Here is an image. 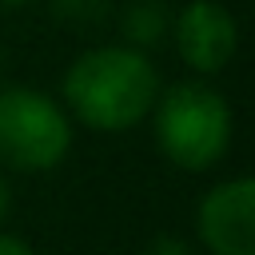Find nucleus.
<instances>
[{
  "label": "nucleus",
  "instance_id": "obj_5",
  "mask_svg": "<svg viewBox=\"0 0 255 255\" xmlns=\"http://www.w3.org/2000/svg\"><path fill=\"white\" fill-rule=\"evenodd\" d=\"M171 36H175V48L183 56V64L191 72H203V76H215L231 64L235 48H239V28H235V16L215 4V0H191L175 12L171 20Z\"/></svg>",
  "mask_w": 255,
  "mask_h": 255
},
{
  "label": "nucleus",
  "instance_id": "obj_7",
  "mask_svg": "<svg viewBox=\"0 0 255 255\" xmlns=\"http://www.w3.org/2000/svg\"><path fill=\"white\" fill-rule=\"evenodd\" d=\"M108 0H52V12L64 20H96L104 16Z\"/></svg>",
  "mask_w": 255,
  "mask_h": 255
},
{
  "label": "nucleus",
  "instance_id": "obj_8",
  "mask_svg": "<svg viewBox=\"0 0 255 255\" xmlns=\"http://www.w3.org/2000/svg\"><path fill=\"white\" fill-rule=\"evenodd\" d=\"M143 255H195V251H191V243H183L179 235H155V239L143 247Z\"/></svg>",
  "mask_w": 255,
  "mask_h": 255
},
{
  "label": "nucleus",
  "instance_id": "obj_9",
  "mask_svg": "<svg viewBox=\"0 0 255 255\" xmlns=\"http://www.w3.org/2000/svg\"><path fill=\"white\" fill-rule=\"evenodd\" d=\"M0 255H36V247L24 239V235H12V231H0Z\"/></svg>",
  "mask_w": 255,
  "mask_h": 255
},
{
  "label": "nucleus",
  "instance_id": "obj_6",
  "mask_svg": "<svg viewBox=\"0 0 255 255\" xmlns=\"http://www.w3.org/2000/svg\"><path fill=\"white\" fill-rule=\"evenodd\" d=\"M167 32H171V12H167L159 0H135V4L124 12V36L131 40V48L159 44Z\"/></svg>",
  "mask_w": 255,
  "mask_h": 255
},
{
  "label": "nucleus",
  "instance_id": "obj_10",
  "mask_svg": "<svg viewBox=\"0 0 255 255\" xmlns=\"http://www.w3.org/2000/svg\"><path fill=\"white\" fill-rule=\"evenodd\" d=\"M8 207H12V187H8V179L0 175V223H4V215H8Z\"/></svg>",
  "mask_w": 255,
  "mask_h": 255
},
{
  "label": "nucleus",
  "instance_id": "obj_4",
  "mask_svg": "<svg viewBox=\"0 0 255 255\" xmlns=\"http://www.w3.org/2000/svg\"><path fill=\"white\" fill-rule=\"evenodd\" d=\"M195 227L211 255H255V179L235 175L215 183L199 199Z\"/></svg>",
  "mask_w": 255,
  "mask_h": 255
},
{
  "label": "nucleus",
  "instance_id": "obj_1",
  "mask_svg": "<svg viewBox=\"0 0 255 255\" xmlns=\"http://www.w3.org/2000/svg\"><path fill=\"white\" fill-rule=\"evenodd\" d=\"M159 96L155 64L131 44H104L88 48L64 72V104L68 112L92 131H128Z\"/></svg>",
  "mask_w": 255,
  "mask_h": 255
},
{
  "label": "nucleus",
  "instance_id": "obj_11",
  "mask_svg": "<svg viewBox=\"0 0 255 255\" xmlns=\"http://www.w3.org/2000/svg\"><path fill=\"white\" fill-rule=\"evenodd\" d=\"M0 4H8V8H16V4H28V0H0Z\"/></svg>",
  "mask_w": 255,
  "mask_h": 255
},
{
  "label": "nucleus",
  "instance_id": "obj_2",
  "mask_svg": "<svg viewBox=\"0 0 255 255\" xmlns=\"http://www.w3.org/2000/svg\"><path fill=\"white\" fill-rule=\"evenodd\" d=\"M155 143L179 171H207L231 147V108L199 80H183L155 96Z\"/></svg>",
  "mask_w": 255,
  "mask_h": 255
},
{
  "label": "nucleus",
  "instance_id": "obj_3",
  "mask_svg": "<svg viewBox=\"0 0 255 255\" xmlns=\"http://www.w3.org/2000/svg\"><path fill=\"white\" fill-rule=\"evenodd\" d=\"M72 147V116L40 88H0V163L52 171Z\"/></svg>",
  "mask_w": 255,
  "mask_h": 255
}]
</instances>
